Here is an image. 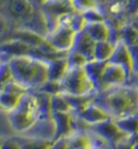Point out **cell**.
Masks as SVG:
<instances>
[{
  "mask_svg": "<svg viewBox=\"0 0 138 149\" xmlns=\"http://www.w3.org/2000/svg\"><path fill=\"white\" fill-rule=\"evenodd\" d=\"M84 29H85V31L89 34V36H90L95 42L108 40L109 26L106 22L86 24V26Z\"/></svg>",
  "mask_w": 138,
  "mask_h": 149,
  "instance_id": "obj_16",
  "label": "cell"
},
{
  "mask_svg": "<svg viewBox=\"0 0 138 149\" xmlns=\"http://www.w3.org/2000/svg\"><path fill=\"white\" fill-rule=\"evenodd\" d=\"M133 78L134 80H133V83H132L131 86H133L135 88V89L138 91V74H133L131 77V79Z\"/></svg>",
  "mask_w": 138,
  "mask_h": 149,
  "instance_id": "obj_34",
  "label": "cell"
},
{
  "mask_svg": "<svg viewBox=\"0 0 138 149\" xmlns=\"http://www.w3.org/2000/svg\"><path fill=\"white\" fill-rule=\"evenodd\" d=\"M8 63L11 68L13 80L28 91L39 89L48 81V65L44 61L30 55H22L11 57Z\"/></svg>",
  "mask_w": 138,
  "mask_h": 149,
  "instance_id": "obj_2",
  "label": "cell"
},
{
  "mask_svg": "<svg viewBox=\"0 0 138 149\" xmlns=\"http://www.w3.org/2000/svg\"><path fill=\"white\" fill-rule=\"evenodd\" d=\"M7 116L15 132L25 133L31 130L38 122V103L35 94L29 92L24 94L19 106Z\"/></svg>",
  "mask_w": 138,
  "mask_h": 149,
  "instance_id": "obj_3",
  "label": "cell"
},
{
  "mask_svg": "<svg viewBox=\"0 0 138 149\" xmlns=\"http://www.w3.org/2000/svg\"><path fill=\"white\" fill-rule=\"evenodd\" d=\"M67 61H68V66L69 68H76V67H84L85 64L89 62L86 60L85 56H83L82 54H80L79 52L72 51L70 50L67 53Z\"/></svg>",
  "mask_w": 138,
  "mask_h": 149,
  "instance_id": "obj_25",
  "label": "cell"
},
{
  "mask_svg": "<svg viewBox=\"0 0 138 149\" xmlns=\"http://www.w3.org/2000/svg\"><path fill=\"white\" fill-rule=\"evenodd\" d=\"M23 95L11 93L8 91H0V109L7 113L13 111L19 104V101Z\"/></svg>",
  "mask_w": 138,
  "mask_h": 149,
  "instance_id": "obj_21",
  "label": "cell"
},
{
  "mask_svg": "<svg viewBox=\"0 0 138 149\" xmlns=\"http://www.w3.org/2000/svg\"><path fill=\"white\" fill-rule=\"evenodd\" d=\"M108 62H101V61H90L85 64L84 66V70H85L87 77L90 80L93 82L94 86L96 89V92H99L101 90V78H103V74L106 68Z\"/></svg>",
  "mask_w": 138,
  "mask_h": 149,
  "instance_id": "obj_14",
  "label": "cell"
},
{
  "mask_svg": "<svg viewBox=\"0 0 138 149\" xmlns=\"http://www.w3.org/2000/svg\"><path fill=\"white\" fill-rule=\"evenodd\" d=\"M128 81V77H127L126 72L123 68L112 63H107L106 68L103 74V78H101V90L112 88V86H124L126 84Z\"/></svg>",
  "mask_w": 138,
  "mask_h": 149,
  "instance_id": "obj_8",
  "label": "cell"
},
{
  "mask_svg": "<svg viewBox=\"0 0 138 149\" xmlns=\"http://www.w3.org/2000/svg\"><path fill=\"white\" fill-rule=\"evenodd\" d=\"M114 149H134L132 137L126 138V139H124L122 142L118 143V144L114 146Z\"/></svg>",
  "mask_w": 138,
  "mask_h": 149,
  "instance_id": "obj_33",
  "label": "cell"
},
{
  "mask_svg": "<svg viewBox=\"0 0 138 149\" xmlns=\"http://www.w3.org/2000/svg\"><path fill=\"white\" fill-rule=\"evenodd\" d=\"M1 143H2V139L0 138V147H1Z\"/></svg>",
  "mask_w": 138,
  "mask_h": 149,
  "instance_id": "obj_39",
  "label": "cell"
},
{
  "mask_svg": "<svg viewBox=\"0 0 138 149\" xmlns=\"http://www.w3.org/2000/svg\"><path fill=\"white\" fill-rule=\"evenodd\" d=\"M64 95L67 98L74 115H78V113L82 111L83 109H85L93 102L94 96V94H92V95H70V94H64Z\"/></svg>",
  "mask_w": 138,
  "mask_h": 149,
  "instance_id": "obj_19",
  "label": "cell"
},
{
  "mask_svg": "<svg viewBox=\"0 0 138 149\" xmlns=\"http://www.w3.org/2000/svg\"><path fill=\"white\" fill-rule=\"evenodd\" d=\"M86 21L84 19V16L81 12H74L72 15H71V19H70V27L71 29L74 30L75 33H80L82 31L86 26Z\"/></svg>",
  "mask_w": 138,
  "mask_h": 149,
  "instance_id": "obj_26",
  "label": "cell"
},
{
  "mask_svg": "<svg viewBox=\"0 0 138 149\" xmlns=\"http://www.w3.org/2000/svg\"><path fill=\"white\" fill-rule=\"evenodd\" d=\"M93 103L113 119L138 113V91L133 86H118L96 92Z\"/></svg>",
  "mask_w": 138,
  "mask_h": 149,
  "instance_id": "obj_1",
  "label": "cell"
},
{
  "mask_svg": "<svg viewBox=\"0 0 138 149\" xmlns=\"http://www.w3.org/2000/svg\"><path fill=\"white\" fill-rule=\"evenodd\" d=\"M70 149H91V145H82V146H78V147H74V148Z\"/></svg>",
  "mask_w": 138,
  "mask_h": 149,
  "instance_id": "obj_36",
  "label": "cell"
},
{
  "mask_svg": "<svg viewBox=\"0 0 138 149\" xmlns=\"http://www.w3.org/2000/svg\"><path fill=\"white\" fill-rule=\"evenodd\" d=\"M94 133L103 137L106 142L112 146H116L118 143L122 142L126 138H130L125 133H123L118 127L116 120L113 118H108L99 123H96L94 125H91Z\"/></svg>",
  "mask_w": 138,
  "mask_h": 149,
  "instance_id": "obj_5",
  "label": "cell"
},
{
  "mask_svg": "<svg viewBox=\"0 0 138 149\" xmlns=\"http://www.w3.org/2000/svg\"><path fill=\"white\" fill-rule=\"evenodd\" d=\"M114 47L116 45H113L108 40L96 42L95 50H94V60L101 61V62H108L114 51Z\"/></svg>",
  "mask_w": 138,
  "mask_h": 149,
  "instance_id": "obj_22",
  "label": "cell"
},
{
  "mask_svg": "<svg viewBox=\"0 0 138 149\" xmlns=\"http://www.w3.org/2000/svg\"><path fill=\"white\" fill-rule=\"evenodd\" d=\"M66 56H62V57L54 58V60L46 62V65H48V80L60 82V80L64 78V76L66 74L67 70L69 69Z\"/></svg>",
  "mask_w": 138,
  "mask_h": 149,
  "instance_id": "obj_13",
  "label": "cell"
},
{
  "mask_svg": "<svg viewBox=\"0 0 138 149\" xmlns=\"http://www.w3.org/2000/svg\"><path fill=\"white\" fill-rule=\"evenodd\" d=\"M76 116L79 117L82 121H84L86 124H89L90 127L110 118V116L105 111L104 109L101 108L99 106H97L96 104H94L93 102L85 109H83L80 113Z\"/></svg>",
  "mask_w": 138,
  "mask_h": 149,
  "instance_id": "obj_12",
  "label": "cell"
},
{
  "mask_svg": "<svg viewBox=\"0 0 138 149\" xmlns=\"http://www.w3.org/2000/svg\"><path fill=\"white\" fill-rule=\"evenodd\" d=\"M31 49H33L31 47L22 41L17 40V39H11V40L0 45V54L9 55L10 58L15 57V56L29 55Z\"/></svg>",
  "mask_w": 138,
  "mask_h": 149,
  "instance_id": "obj_15",
  "label": "cell"
},
{
  "mask_svg": "<svg viewBox=\"0 0 138 149\" xmlns=\"http://www.w3.org/2000/svg\"><path fill=\"white\" fill-rule=\"evenodd\" d=\"M50 149H68L67 145V137L58 138L52 142V145Z\"/></svg>",
  "mask_w": 138,
  "mask_h": 149,
  "instance_id": "obj_32",
  "label": "cell"
},
{
  "mask_svg": "<svg viewBox=\"0 0 138 149\" xmlns=\"http://www.w3.org/2000/svg\"><path fill=\"white\" fill-rule=\"evenodd\" d=\"M95 45L96 42L89 36V34L83 29L80 33H77L74 41V45H72V51L79 52L85 56L86 60L93 61L94 60V50H95Z\"/></svg>",
  "mask_w": 138,
  "mask_h": 149,
  "instance_id": "obj_10",
  "label": "cell"
},
{
  "mask_svg": "<svg viewBox=\"0 0 138 149\" xmlns=\"http://www.w3.org/2000/svg\"><path fill=\"white\" fill-rule=\"evenodd\" d=\"M52 121L54 125L53 141L58 138L68 137L74 132V113L71 112H57L53 111Z\"/></svg>",
  "mask_w": 138,
  "mask_h": 149,
  "instance_id": "obj_7",
  "label": "cell"
},
{
  "mask_svg": "<svg viewBox=\"0 0 138 149\" xmlns=\"http://www.w3.org/2000/svg\"><path fill=\"white\" fill-rule=\"evenodd\" d=\"M0 149H22V147H21V144L16 138L11 137L7 138V139H2Z\"/></svg>",
  "mask_w": 138,
  "mask_h": 149,
  "instance_id": "obj_31",
  "label": "cell"
},
{
  "mask_svg": "<svg viewBox=\"0 0 138 149\" xmlns=\"http://www.w3.org/2000/svg\"><path fill=\"white\" fill-rule=\"evenodd\" d=\"M84 19H85L87 24H92V23H99V22H106L105 21L104 15L101 14V12L97 10L96 8L90 9L87 11L83 12L82 13Z\"/></svg>",
  "mask_w": 138,
  "mask_h": 149,
  "instance_id": "obj_28",
  "label": "cell"
},
{
  "mask_svg": "<svg viewBox=\"0 0 138 149\" xmlns=\"http://www.w3.org/2000/svg\"><path fill=\"white\" fill-rule=\"evenodd\" d=\"M0 63H1V62H0Z\"/></svg>",
  "mask_w": 138,
  "mask_h": 149,
  "instance_id": "obj_40",
  "label": "cell"
},
{
  "mask_svg": "<svg viewBox=\"0 0 138 149\" xmlns=\"http://www.w3.org/2000/svg\"><path fill=\"white\" fill-rule=\"evenodd\" d=\"M21 144L22 149H50L52 145V139L44 137H29L21 136L15 137Z\"/></svg>",
  "mask_w": 138,
  "mask_h": 149,
  "instance_id": "obj_18",
  "label": "cell"
},
{
  "mask_svg": "<svg viewBox=\"0 0 138 149\" xmlns=\"http://www.w3.org/2000/svg\"><path fill=\"white\" fill-rule=\"evenodd\" d=\"M91 149H106V148H103V147H98V146L91 145Z\"/></svg>",
  "mask_w": 138,
  "mask_h": 149,
  "instance_id": "obj_37",
  "label": "cell"
},
{
  "mask_svg": "<svg viewBox=\"0 0 138 149\" xmlns=\"http://www.w3.org/2000/svg\"><path fill=\"white\" fill-rule=\"evenodd\" d=\"M121 41L127 47L138 43V30L132 24H124L120 29Z\"/></svg>",
  "mask_w": 138,
  "mask_h": 149,
  "instance_id": "obj_23",
  "label": "cell"
},
{
  "mask_svg": "<svg viewBox=\"0 0 138 149\" xmlns=\"http://www.w3.org/2000/svg\"><path fill=\"white\" fill-rule=\"evenodd\" d=\"M72 4L75 8V11L81 12V13L90 9L96 8V2L93 0H72Z\"/></svg>",
  "mask_w": 138,
  "mask_h": 149,
  "instance_id": "obj_29",
  "label": "cell"
},
{
  "mask_svg": "<svg viewBox=\"0 0 138 149\" xmlns=\"http://www.w3.org/2000/svg\"><path fill=\"white\" fill-rule=\"evenodd\" d=\"M52 110L57 112H71V107L63 93L52 95Z\"/></svg>",
  "mask_w": 138,
  "mask_h": 149,
  "instance_id": "obj_24",
  "label": "cell"
},
{
  "mask_svg": "<svg viewBox=\"0 0 138 149\" xmlns=\"http://www.w3.org/2000/svg\"><path fill=\"white\" fill-rule=\"evenodd\" d=\"M62 93L70 95H92L96 93L93 82L87 77L83 67L69 68L60 80Z\"/></svg>",
  "mask_w": 138,
  "mask_h": 149,
  "instance_id": "obj_4",
  "label": "cell"
},
{
  "mask_svg": "<svg viewBox=\"0 0 138 149\" xmlns=\"http://www.w3.org/2000/svg\"><path fill=\"white\" fill-rule=\"evenodd\" d=\"M132 55V63H133V74H138V43L128 47Z\"/></svg>",
  "mask_w": 138,
  "mask_h": 149,
  "instance_id": "obj_30",
  "label": "cell"
},
{
  "mask_svg": "<svg viewBox=\"0 0 138 149\" xmlns=\"http://www.w3.org/2000/svg\"><path fill=\"white\" fill-rule=\"evenodd\" d=\"M93 1H95V2H103V1H106V0H93Z\"/></svg>",
  "mask_w": 138,
  "mask_h": 149,
  "instance_id": "obj_38",
  "label": "cell"
},
{
  "mask_svg": "<svg viewBox=\"0 0 138 149\" xmlns=\"http://www.w3.org/2000/svg\"><path fill=\"white\" fill-rule=\"evenodd\" d=\"M76 34L69 26L60 25L45 37L46 41L58 52L68 53L72 49Z\"/></svg>",
  "mask_w": 138,
  "mask_h": 149,
  "instance_id": "obj_6",
  "label": "cell"
},
{
  "mask_svg": "<svg viewBox=\"0 0 138 149\" xmlns=\"http://www.w3.org/2000/svg\"><path fill=\"white\" fill-rule=\"evenodd\" d=\"M13 80L11 72V68L9 66V63H0V91L3 89V86L7 84L8 82Z\"/></svg>",
  "mask_w": 138,
  "mask_h": 149,
  "instance_id": "obj_27",
  "label": "cell"
},
{
  "mask_svg": "<svg viewBox=\"0 0 138 149\" xmlns=\"http://www.w3.org/2000/svg\"><path fill=\"white\" fill-rule=\"evenodd\" d=\"M109 63L119 65L123 68L126 72L128 80L133 76V63H132V55L130 52V48L122 41H120L119 43L114 47V51L112 53L110 60L108 61Z\"/></svg>",
  "mask_w": 138,
  "mask_h": 149,
  "instance_id": "obj_9",
  "label": "cell"
},
{
  "mask_svg": "<svg viewBox=\"0 0 138 149\" xmlns=\"http://www.w3.org/2000/svg\"><path fill=\"white\" fill-rule=\"evenodd\" d=\"M114 120H116L118 127H120V130L123 133H125L128 137L138 136V113Z\"/></svg>",
  "mask_w": 138,
  "mask_h": 149,
  "instance_id": "obj_17",
  "label": "cell"
},
{
  "mask_svg": "<svg viewBox=\"0 0 138 149\" xmlns=\"http://www.w3.org/2000/svg\"><path fill=\"white\" fill-rule=\"evenodd\" d=\"M131 24L135 27V28H136V29L138 30V13L135 15V19H133V22H132Z\"/></svg>",
  "mask_w": 138,
  "mask_h": 149,
  "instance_id": "obj_35",
  "label": "cell"
},
{
  "mask_svg": "<svg viewBox=\"0 0 138 149\" xmlns=\"http://www.w3.org/2000/svg\"><path fill=\"white\" fill-rule=\"evenodd\" d=\"M9 9L15 17H22V19L31 17L33 7L28 0H10Z\"/></svg>",
  "mask_w": 138,
  "mask_h": 149,
  "instance_id": "obj_20",
  "label": "cell"
},
{
  "mask_svg": "<svg viewBox=\"0 0 138 149\" xmlns=\"http://www.w3.org/2000/svg\"><path fill=\"white\" fill-rule=\"evenodd\" d=\"M35 96L38 103V121L39 122H51L52 121V95L37 91Z\"/></svg>",
  "mask_w": 138,
  "mask_h": 149,
  "instance_id": "obj_11",
  "label": "cell"
}]
</instances>
